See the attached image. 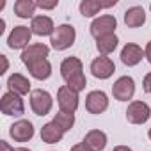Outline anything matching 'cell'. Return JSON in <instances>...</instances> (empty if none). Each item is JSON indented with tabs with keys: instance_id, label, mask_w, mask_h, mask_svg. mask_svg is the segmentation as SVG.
<instances>
[{
	"instance_id": "obj_19",
	"label": "cell",
	"mask_w": 151,
	"mask_h": 151,
	"mask_svg": "<svg viewBox=\"0 0 151 151\" xmlns=\"http://www.w3.org/2000/svg\"><path fill=\"white\" fill-rule=\"evenodd\" d=\"M7 86H9V89L13 93L20 94V96H23V94H27L30 91V82L23 77V75H20V73H13L11 75L9 80H7Z\"/></svg>"
},
{
	"instance_id": "obj_11",
	"label": "cell",
	"mask_w": 151,
	"mask_h": 151,
	"mask_svg": "<svg viewBox=\"0 0 151 151\" xmlns=\"http://www.w3.org/2000/svg\"><path fill=\"white\" fill-rule=\"evenodd\" d=\"M9 135L16 140V142H27L34 137V126L30 121L27 119H20L14 124H11L9 128Z\"/></svg>"
},
{
	"instance_id": "obj_24",
	"label": "cell",
	"mask_w": 151,
	"mask_h": 151,
	"mask_svg": "<svg viewBox=\"0 0 151 151\" xmlns=\"http://www.w3.org/2000/svg\"><path fill=\"white\" fill-rule=\"evenodd\" d=\"M53 123H55L62 132H68V130H71L73 124H75V116H73V114H68V112H59V114H55Z\"/></svg>"
},
{
	"instance_id": "obj_8",
	"label": "cell",
	"mask_w": 151,
	"mask_h": 151,
	"mask_svg": "<svg viewBox=\"0 0 151 151\" xmlns=\"http://www.w3.org/2000/svg\"><path fill=\"white\" fill-rule=\"evenodd\" d=\"M112 94L119 101H128L135 94V82L132 77H121L112 86Z\"/></svg>"
},
{
	"instance_id": "obj_28",
	"label": "cell",
	"mask_w": 151,
	"mask_h": 151,
	"mask_svg": "<svg viewBox=\"0 0 151 151\" xmlns=\"http://www.w3.org/2000/svg\"><path fill=\"white\" fill-rule=\"evenodd\" d=\"M0 151H14V149L9 146V142H6V140H0Z\"/></svg>"
},
{
	"instance_id": "obj_22",
	"label": "cell",
	"mask_w": 151,
	"mask_h": 151,
	"mask_svg": "<svg viewBox=\"0 0 151 151\" xmlns=\"http://www.w3.org/2000/svg\"><path fill=\"white\" fill-rule=\"evenodd\" d=\"M36 7H37V4L32 2V0H18L14 4V14L20 18H32Z\"/></svg>"
},
{
	"instance_id": "obj_2",
	"label": "cell",
	"mask_w": 151,
	"mask_h": 151,
	"mask_svg": "<svg viewBox=\"0 0 151 151\" xmlns=\"http://www.w3.org/2000/svg\"><path fill=\"white\" fill-rule=\"evenodd\" d=\"M75 37H77V32L71 25H59L53 34L50 36V43L55 50H68L73 43H75Z\"/></svg>"
},
{
	"instance_id": "obj_18",
	"label": "cell",
	"mask_w": 151,
	"mask_h": 151,
	"mask_svg": "<svg viewBox=\"0 0 151 151\" xmlns=\"http://www.w3.org/2000/svg\"><path fill=\"white\" fill-rule=\"evenodd\" d=\"M84 142H86L93 151H103L105 146H107V135H105V132H101V130H91V132L84 137Z\"/></svg>"
},
{
	"instance_id": "obj_21",
	"label": "cell",
	"mask_w": 151,
	"mask_h": 151,
	"mask_svg": "<svg viewBox=\"0 0 151 151\" xmlns=\"http://www.w3.org/2000/svg\"><path fill=\"white\" fill-rule=\"evenodd\" d=\"M117 36L116 34H109V36H103V37H98L96 39V48H98V52L105 57V55H109V53H112L116 48H117Z\"/></svg>"
},
{
	"instance_id": "obj_4",
	"label": "cell",
	"mask_w": 151,
	"mask_h": 151,
	"mask_svg": "<svg viewBox=\"0 0 151 151\" xmlns=\"http://www.w3.org/2000/svg\"><path fill=\"white\" fill-rule=\"evenodd\" d=\"M0 110H2L6 116H22L25 112V105L20 94L9 91L2 96L0 100Z\"/></svg>"
},
{
	"instance_id": "obj_6",
	"label": "cell",
	"mask_w": 151,
	"mask_h": 151,
	"mask_svg": "<svg viewBox=\"0 0 151 151\" xmlns=\"http://www.w3.org/2000/svg\"><path fill=\"white\" fill-rule=\"evenodd\" d=\"M151 116V109L144 101H132L126 109V119L132 124H144Z\"/></svg>"
},
{
	"instance_id": "obj_29",
	"label": "cell",
	"mask_w": 151,
	"mask_h": 151,
	"mask_svg": "<svg viewBox=\"0 0 151 151\" xmlns=\"http://www.w3.org/2000/svg\"><path fill=\"white\" fill-rule=\"evenodd\" d=\"M144 55H146V59H147L149 64H151V41L146 45V52H144Z\"/></svg>"
},
{
	"instance_id": "obj_9",
	"label": "cell",
	"mask_w": 151,
	"mask_h": 151,
	"mask_svg": "<svg viewBox=\"0 0 151 151\" xmlns=\"http://www.w3.org/2000/svg\"><path fill=\"white\" fill-rule=\"evenodd\" d=\"M30 37H32V30L29 27H23V25H18L11 30L9 37H7V45L9 48L13 50H25L30 43Z\"/></svg>"
},
{
	"instance_id": "obj_25",
	"label": "cell",
	"mask_w": 151,
	"mask_h": 151,
	"mask_svg": "<svg viewBox=\"0 0 151 151\" xmlns=\"http://www.w3.org/2000/svg\"><path fill=\"white\" fill-rule=\"evenodd\" d=\"M37 4V7H41V9H53V7H57V0H52V2H36Z\"/></svg>"
},
{
	"instance_id": "obj_16",
	"label": "cell",
	"mask_w": 151,
	"mask_h": 151,
	"mask_svg": "<svg viewBox=\"0 0 151 151\" xmlns=\"http://www.w3.org/2000/svg\"><path fill=\"white\" fill-rule=\"evenodd\" d=\"M27 68H29V73L32 75L34 78H37V80H46L52 75V64L48 62V59L32 60V62L27 64Z\"/></svg>"
},
{
	"instance_id": "obj_17",
	"label": "cell",
	"mask_w": 151,
	"mask_h": 151,
	"mask_svg": "<svg viewBox=\"0 0 151 151\" xmlns=\"http://www.w3.org/2000/svg\"><path fill=\"white\" fill-rule=\"evenodd\" d=\"M124 23H126L128 27H132V29L142 27V25L146 23V13H144V9H142L140 6L130 7V9L124 13Z\"/></svg>"
},
{
	"instance_id": "obj_31",
	"label": "cell",
	"mask_w": 151,
	"mask_h": 151,
	"mask_svg": "<svg viewBox=\"0 0 151 151\" xmlns=\"http://www.w3.org/2000/svg\"><path fill=\"white\" fill-rule=\"evenodd\" d=\"M112 151H132V149H130L128 146H116Z\"/></svg>"
},
{
	"instance_id": "obj_14",
	"label": "cell",
	"mask_w": 151,
	"mask_h": 151,
	"mask_svg": "<svg viewBox=\"0 0 151 151\" xmlns=\"http://www.w3.org/2000/svg\"><path fill=\"white\" fill-rule=\"evenodd\" d=\"M142 48L135 43H128L121 50V60L124 66H137L142 60Z\"/></svg>"
},
{
	"instance_id": "obj_33",
	"label": "cell",
	"mask_w": 151,
	"mask_h": 151,
	"mask_svg": "<svg viewBox=\"0 0 151 151\" xmlns=\"http://www.w3.org/2000/svg\"><path fill=\"white\" fill-rule=\"evenodd\" d=\"M14 151H30V149H27V147H18V149H14Z\"/></svg>"
},
{
	"instance_id": "obj_35",
	"label": "cell",
	"mask_w": 151,
	"mask_h": 151,
	"mask_svg": "<svg viewBox=\"0 0 151 151\" xmlns=\"http://www.w3.org/2000/svg\"><path fill=\"white\" fill-rule=\"evenodd\" d=\"M149 9H151V4H149Z\"/></svg>"
},
{
	"instance_id": "obj_30",
	"label": "cell",
	"mask_w": 151,
	"mask_h": 151,
	"mask_svg": "<svg viewBox=\"0 0 151 151\" xmlns=\"http://www.w3.org/2000/svg\"><path fill=\"white\" fill-rule=\"evenodd\" d=\"M0 60H2V73L7 71V57L6 55H0Z\"/></svg>"
},
{
	"instance_id": "obj_1",
	"label": "cell",
	"mask_w": 151,
	"mask_h": 151,
	"mask_svg": "<svg viewBox=\"0 0 151 151\" xmlns=\"http://www.w3.org/2000/svg\"><path fill=\"white\" fill-rule=\"evenodd\" d=\"M84 66L80 62V59L77 57H66L60 64V75H62V78L66 80L68 87H71L73 91H84L86 89V77H84V73H82Z\"/></svg>"
},
{
	"instance_id": "obj_12",
	"label": "cell",
	"mask_w": 151,
	"mask_h": 151,
	"mask_svg": "<svg viewBox=\"0 0 151 151\" xmlns=\"http://www.w3.org/2000/svg\"><path fill=\"white\" fill-rule=\"evenodd\" d=\"M109 107V98L103 91H91L86 98V109L91 114H101Z\"/></svg>"
},
{
	"instance_id": "obj_20",
	"label": "cell",
	"mask_w": 151,
	"mask_h": 151,
	"mask_svg": "<svg viewBox=\"0 0 151 151\" xmlns=\"http://www.w3.org/2000/svg\"><path fill=\"white\" fill-rule=\"evenodd\" d=\"M64 132L52 121V123H46L43 128H41V140L46 142V144H57L60 139H62Z\"/></svg>"
},
{
	"instance_id": "obj_15",
	"label": "cell",
	"mask_w": 151,
	"mask_h": 151,
	"mask_svg": "<svg viewBox=\"0 0 151 151\" xmlns=\"http://www.w3.org/2000/svg\"><path fill=\"white\" fill-rule=\"evenodd\" d=\"M30 30L32 34L36 36H52L55 27H53V22L50 16H34L32 18V23H30Z\"/></svg>"
},
{
	"instance_id": "obj_27",
	"label": "cell",
	"mask_w": 151,
	"mask_h": 151,
	"mask_svg": "<svg viewBox=\"0 0 151 151\" xmlns=\"http://www.w3.org/2000/svg\"><path fill=\"white\" fill-rule=\"evenodd\" d=\"M144 91L151 93V73H147L146 77H144Z\"/></svg>"
},
{
	"instance_id": "obj_34",
	"label": "cell",
	"mask_w": 151,
	"mask_h": 151,
	"mask_svg": "<svg viewBox=\"0 0 151 151\" xmlns=\"http://www.w3.org/2000/svg\"><path fill=\"white\" fill-rule=\"evenodd\" d=\"M147 137H149V139H151V128H149V132H147Z\"/></svg>"
},
{
	"instance_id": "obj_13",
	"label": "cell",
	"mask_w": 151,
	"mask_h": 151,
	"mask_svg": "<svg viewBox=\"0 0 151 151\" xmlns=\"http://www.w3.org/2000/svg\"><path fill=\"white\" fill-rule=\"evenodd\" d=\"M48 53H50V48H48L46 45H43V43H34V45H29V46L23 50V53H22V60H23V64L27 66V64L32 62V60L46 59Z\"/></svg>"
},
{
	"instance_id": "obj_7",
	"label": "cell",
	"mask_w": 151,
	"mask_h": 151,
	"mask_svg": "<svg viewBox=\"0 0 151 151\" xmlns=\"http://www.w3.org/2000/svg\"><path fill=\"white\" fill-rule=\"evenodd\" d=\"M117 27V22L112 14H103L100 18H96L93 23H91V34L98 39V37H103V36H109V34H114Z\"/></svg>"
},
{
	"instance_id": "obj_23",
	"label": "cell",
	"mask_w": 151,
	"mask_h": 151,
	"mask_svg": "<svg viewBox=\"0 0 151 151\" xmlns=\"http://www.w3.org/2000/svg\"><path fill=\"white\" fill-rule=\"evenodd\" d=\"M103 7H105V4H100V2H96V0H82L80 2V13L86 18H93Z\"/></svg>"
},
{
	"instance_id": "obj_10",
	"label": "cell",
	"mask_w": 151,
	"mask_h": 151,
	"mask_svg": "<svg viewBox=\"0 0 151 151\" xmlns=\"http://www.w3.org/2000/svg\"><path fill=\"white\" fill-rule=\"evenodd\" d=\"M91 71H93V75L96 78H100V80H107V78H110L112 75H114V71H116V66H114V62L109 59V57H96L93 62H91Z\"/></svg>"
},
{
	"instance_id": "obj_3",
	"label": "cell",
	"mask_w": 151,
	"mask_h": 151,
	"mask_svg": "<svg viewBox=\"0 0 151 151\" xmlns=\"http://www.w3.org/2000/svg\"><path fill=\"white\" fill-rule=\"evenodd\" d=\"M57 103L60 107V112L73 114L78 107V93L68 86H60L57 91Z\"/></svg>"
},
{
	"instance_id": "obj_26",
	"label": "cell",
	"mask_w": 151,
	"mask_h": 151,
	"mask_svg": "<svg viewBox=\"0 0 151 151\" xmlns=\"http://www.w3.org/2000/svg\"><path fill=\"white\" fill-rule=\"evenodd\" d=\"M69 151H93V149H91L86 142H80V144H75Z\"/></svg>"
},
{
	"instance_id": "obj_5",
	"label": "cell",
	"mask_w": 151,
	"mask_h": 151,
	"mask_svg": "<svg viewBox=\"0 0 151 151\" xmlns=\"http://www.w3.org/2000/svg\"><path fill=\"white\" fill-rule=\"evenodd\" d=\"M52 105H53V100H52L50 93H46L43 89H36L30 93V107L36 116H46L52 110Z\"/></svg>"
},
{
	"instance_id": "obj_32",
	"label": "cell",
	"mask_w": 151,
	"mask_h": 151,
	"mask_svg": "<svg viewBox=\"0 0 151 151\" xmlns=\"http://www.w3.org/2000/svg\"><path fill=\"white\" fill-rule=\"evenodd\" d=\"M4 25H6V22H4V20H0V34L4 32Z\"/></svg>"
}]
</instances>
